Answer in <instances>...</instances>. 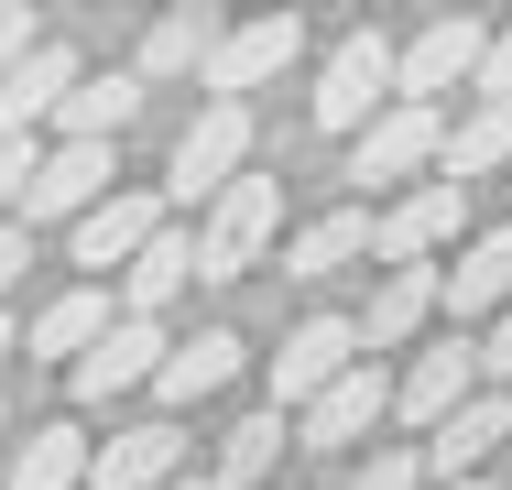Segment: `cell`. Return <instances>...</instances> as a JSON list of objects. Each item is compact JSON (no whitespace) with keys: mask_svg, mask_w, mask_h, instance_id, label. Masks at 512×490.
I'll return each mask as SVG.
<instances>
[{"mask_svg":"<svg viewBox=\"0 0 512 490\" xmlns=\"http://www.w3.org/2000/svg\"><path fill=\"white\" fill-rule=\"evenodd\" d=\"M393 66H404V44H393L382 22H349V33L327 44L316 88H306V120L327 131V142H360V131L393 109Z\"/></svg>","mask_w":512,"mask_h":490,"instance_id":"1","label":"cell"},{"mask_svg":"<svg viewBox=\"0 0 512 490\" xmlns=\"http://www.w3.org/2000/svg\"><path fill=\"white\" fill-rule=\"evenodd\" d=\"M371 360V338H360V316H338V305H316V316H295L273 349H262V382H273V414H306L327 382H349Z\"/></svg>","mask_w":512,"mask_h":490,"instance_id":"2","label":"cell"},{"mask_svg":"<svg viewBox=\"0 0 512 490\" xmlns=\"http://www.w3.org/2000/svg\"><path fill=\"white\" fill-rule=\"evenodd\" d=\"M251 175V109L240 98H197V120L175 131V164H164V207H218V196Z\"/></svg>","mask_w":512,"mask_h":490,"instance_id":"3","label":"cell"},{"mask_svg":"<svg viewBox=\"0 0 512 490\" xmlns=\"http://www.w3.org/2000/svg\"><path fill=\"white\" fill-rule=\"evenodd\" d=\"M273 240H284V175H262V164H251V175L197 218V284H240Z\"/></svg>","mask_w":512,"mask_h":490,"instance_id":"4","label":"cell"},{"mask_svg":"<svg viewBox=\"0 0 512 490\" xmlns=\"http://www.w3.org/2000/svg\"><path fill=\"white\" fill-rule=\"evenodd\" d=\"M469 240V186L458 175H425L404 186L393 207H371V262L382 273H414V262H436V251H458Z\"/></svg>","mask_w":512,"mask_h":490,"instance_id":"5","label":"cell"},{"mask_svg":"<svg viewBox=\"0 0 512 490\" xmlns=\"http://www.w3.org/2000/svg\"><path fill=\"white\" fill-rule=\"evenodd\" d=\"M480 55H491V22H480V11H436V22H414V33H404L393 98L447 109V88H480Z\"/></svg>","mask_w":512,"mask_h":490,"instance_id":"6","label":"cell"},{"mask_svg":"<svg viewBox=\"0 0 512 490\" xmlns=\"http://www.w3.org/2000/svg\"><path fill=\"white\" fill-rule=\"evenodd\" d=\"M480 392H491V382H480V338H458V327H447L436 349H414L404 371H393V414H404L414 436H436V425H458Z\"/></svg>","mask_w":512,"mask_h":490,"instance_id":"7","label":"cell"},{"mask_svg":"<svg viewBox=\"0 0 512 490\" xmlns=\"http://www.w3.org/2000/svg\"><path fill=\"white\" fill-rule=\"evenodd\" d=\"M436 164H447V109H414V98H393L349 142V186H425Z\"/></svg>","mask_w":512,"mask_h":490,"instance_id":"8","label":"cell"},{"mask_svg":"<svg viewBox=\"0 0 512 490\" xmlns=\"http://www.w3.org/2000/svg\"><path fill=\"white\" fill-rule=\"evenodd\" d=\"M175 229V207H164V186H120L109 207H88L77 229H66V262H88V284H109V273H131L153 240Z\"/></svg>","mask_w":512,"mask_h":490,"instance_id":"9","label":"cell"},{"mask_svg":"<svg viewBox=\"0 0 512 490\" xmlns=\"http://www.w3.org/2000/svg\"><path fill=\"white\" fill-rule=\"evenodd\" d=\"M109 196H120V142H55L44 175H33V196H22V229H77Z\"/></svg>","mask_w":512,"mask_h":490,"instance_id":"10","label":"cell"},{"mask_svg":"<svg viewBox=\"0 0 512 490\" xmlns=\"http://www.w3.org/2000/svg\"><path fill=\"white\" fill-rule=\"evenodd\" d=\"M164 360H175V327H153V316H120L99 349L66 371V392H77V414H99V403H120V392H153V382H164Z\"/></svg>","mask_w":512,"mask_h":490,"instance_id":"11","label":"cell"},{"mask_svg":"<svg viewBox=\"0 0 512 490\" xmlns=\"http://www.w3.org/2000/svg\"><path fill=\"white\" fill-rule=\"evenodd\" d=\"M295 55H306V22H295V11H251V22H229V33H218V55H207V77H197V88L251 109V88H273Z\"/></svg>","mask_w":512,"mask_h":490,"instance_id":"12","label":"cell"},{"mask_svg":"<svg viewBox=\"0 0 512 490\" xmlns=\"http://www.w3.org/2000/svg\"><path fill=\"white\" fill-rule=\"evenodd\" d=\"M186 469H197V436H186L175 414H142V425H109L99 436L88 490H175Z\"/></svg>","mask_w":512,"mask_h":490,"instance_id":"13","label":"cell"},{"mask_svg":"<svg viewBox=\"0 0 512 490\" xmlns=\"http://www.w3.org/2000/svg\"><path fill=\"white\" fill-rule=\"evenodd\" d=\"M109 327H120V294L77 273V284H55L44 305H33V327H22V360H55V371H77V360L99 349Z\"/></svg>","mask_w":512,"mask_h":490,"instance_id":"14","label":"cell"},{"mask_svg":"<svg viewBox=\"0 0 512 490\" xmlns=\"http://www.w3.org/2000/svg\"><path fill=\"white\" fill-rule=\"evenodd\" d=\"M218 33H229V11H207V0H186V11H153V22L131 33V77H142V88H186V77H207Z\"/></svg>","mask_w":512,"mask_h":490,"instance_id":"15","label":"cell"},{"mask_svg":"<svg viewBox=\"0 0 512 490\" xmlns=\"http://www.w3.org/2000/svg\"><path fill=\"white\" fill-rule=\"evenodd\" d=\"M88 469H99V436H88L77 414H44V425H22V436H11L0 490H88Z\"/></svg>","mask_w":512,"mask_h":490,"instance_id":"16","label":"cell"},{"mask_svg":"<svg viewBox=\"0 0 512 490\" xmlns=\"http://www.w3.org/2000/svg\"><path fill=\"white\" fill-rule=\"evenodd\" d=\"M382 414H393V371H382V360H360L349 382H327V392L306 403V414H295V447L338 458V447H360V436H371Z\"/></svg>","mask_w":512,"mask_h":490,"instance_id":"17","label":"cell"},{"mask_svg":"<svg viewBox=\"0 0 512 490\" xmlns=\"http://www.w3.org/2000/svg\"><path fill=\"white\" fill-rule=\"evenodd\" d=\"M240 371H251V338H240V327H197V338H175V360H164L153 403L186 425V414H197V403H218V392L240 382Z\"/></svg>","mask_w":512,"mask_h":490,"instance_id":"18","label":"cell"},{"mask_svg":"<svg viewBox=\"0 0 512 490\" xmlns=\"http://www.w3.org/2000/svg\"><path fill=\"white\" fill-rule=\"evenodd\" d=\"M502 305H512V218H502V229H469L458 262H447V327H458V338L491 327Z\"/></svg>","mask_w":512,"mask_h":490,"instance_id":"19","label":"cell"},{"mask_svg":"<svg viewBox=\"0 0 512 490\" xmlns=\"http://www.w3.org/2000/svg\"><path fill=\"white\" fill-rule=\"evenodd\" d=\"M284 447H295V414L251 403V414H229V425H218V447H207V480H218V490H273Z\"/></svg>","mask_w":512,"mask_h":490,"instance_id":"20","label":"cell"},{"mask_svg":"<svg viewBox=\"0 0 512 490\" xmlns=\"http://www.w3.org/2000/svg\"><path fill=\"white\" fill-rule=\"evenodd\" d=\"M491 458H512V392H480L458 425L425 436V480H491Z\"/></svg>","mask_w":512,"mask_h":490,"instance_id":"21","label":"cell"},{"mask_svg":"<svg viewBox=\"0 0 512 490\" xmlns=\"http://www.w3.org/2000/svg\"><path fill=\"white\" fill-rule=\"evenodd\" d=\"M436 305H447V262L382 273V284H371V305H360V338H371V360H382V349H404V338L436 316Z\"/></svg>","mask_w":512,"mask_h":490,"instance_id":"22","label":"cell"},{"mask_svg":"<svg viewBox=\"0 0 512 490\" xmlns=\"http://www.w3.org/2000/svg\"><path fill=\"white\" fill-rule=\"evenodd\" d=\"M349 262H371V207H327L284 240V284H338Z\"/></svg>","mask_w":512,"mask_h":490,"instance_id":"23","label":"cell"},{"mask_svg":"<svg viewBox=\"0 0 512 490\" xmlns=\"http://www.w3.org/2000/svg\"><path fill=\"white\" fill-rule=\"evenodd\" d=\"M186 284H197V229L175 218V229H164V240L120 273V316H153V327H164V316L186 305Z\"/></svg>","mask_w":512,"mask_h":490,"instance_id":"24","label":"cell"},{"mask_svg":"<svg viewBox=\"0 0 512 490\" xmlns=\"http://www.w3.org/2000/svg\"><path fill=\"white\" fill-rule=\"evenodd\" d=\"M142 77H131V66H88V88L66 98V120H55V142H120V131H131V120H142Z\"/></svg>","mask_w":512,"mask_h":490,"instance_id":"25","label":"cell"},{"mask_svg":"<svg viewBox=\"0 0 512 490\" xmlns=\"http://www.w3.org/2000/svg\"><path fill=\"white\" fill-rule=\"evenodd\" d=\"M502 164H512V98H469V109L447 120V164H436V175L469 186V175H502Z\"/></svg>","mask_w":512,"mask_h":490,"instance_id":"26","label":"cell"},{"mask_svg":"<svg viewBox=\"0 0 512 490\" xmlns=\"http://www.w3.org/2000/svg\"><path fill=\"white\" fill-rule=\"evenodd\" d=\"M338 490H436V480H425V447H404V436H393V447H360Z\"/></svg>","mask_w":512,"mask_h":490,"instance_id":"27","label":"cell"},{"mask_svg":"<svg viewBox=\"0 0 512 490\" xmlns=\"http://www.w3.org/2000/svg\"><path fill=\"white\" fill-rule=\"evenodd\" d=\"M44 33H55V22H44V11H33V0H0V88H11V77H22V55H33V44H44Z\"/></svg>","mask_w":512,"mask_h":490,"instance_id":"28","label":"cell"},{"mask_svg":"<svg viewBox=\"0 0 512 490\" xmlns=\"http://www.w3.org/2000/svg\"><path fill=\"white\" fill-rule=\"evenodd\" d=\"M44 153H55V142H0V218H22V196H33V175H44Z\"/></svg>","mask_w":512,"mask_h":490,"instance_id":"29","label":"cell"},{"mask_svg":"<svg viewBox=\"0 0 512 490\" xmlns=\"http://www.w3.org/2000/svg\"><path fill=\"white\" fill-rule=\"evenodd\" d=\"M480 382H491V392L512 382V305L491 316V327H480Z\"/></svg>","mask_w":512,"mask_h":490,"instance_id":"30","label":"cell"},{"mask_svg":"<svg viewBox=\"0 0 512 490\" xmlns=\"http://www.w3.org/2000/svg\"><path fill=\"white\" fill-rule=\"evenodd\" d=\"M469 98H512V22H491V55H480V88Z\"/></svg>","mask_w":512,"mask_h":490,"instance_id":"31","label":"cell"},{"mask_svg":"<svg viewBox=\"0 0 512 490\" xmlns=\"http://www.w3.org/2000/svg\"><path fill=\"white\" fill-rule=\"evenodd\" d=\"M22 262H33V229H22V218H0V316H11V284H22Z\"/></svg>","mask_w":512,"mask_h":490,"instance_id":"32","label":"cell"},{"mask_svg":"<svg viewBox=\"0 0 512 490\" xmlns=\"http://www.w3.org/2000/svg\"><path fill=\"white\" fill-rule=\"evenodd\" d=\"M11 349H22V316H0V360H11Z\"/></svg>","mask_w":512,"mask_h":490,"instance_id":"33","label":"cell"},{"mask_svg":"<svg viewBox=\"0 0 512 490\" xmlns=\"http://www.w3.org/2000/svg\"><path fill=\"white\" fill-rule=\"evenodd\" d=\"M175 490H218V480H207V469H186V480H175Z\"/></svg>","mask_w":512,"mask_h":490,"instance_id":"34","label":"cell"},{"mask_svg":"<svg viewBox=\"0 0 512 490\" xmlns=\"http://www.w3.org/2000/svg\"><path fill=\"white\" fill-rule=\"evenodd\" d=\"M436 490H491V480H436Z\"/></svg>","mask_w":512,"mask_h":490,"instance_id":"35","label":"cell"},{"mask_svg":"<svg viewBox=\"0 0 512 490\" xmlns=\"http://www.w3.org/2000/svg\"><path fill=\"white\" fill-rule=\"evenodd\" d=\"M0 436H11V414H0Z\"/></svg>","mask_w":512,"mask_h":490,"instance_id":"36","label":"cell"}]
</instances>
